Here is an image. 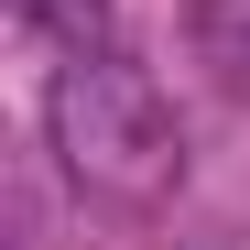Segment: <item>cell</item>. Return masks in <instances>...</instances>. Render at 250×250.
<instances>
[{"instance_id":"obj_3","label":"cell","mask_w":250,"mask_h":250,"mask_svg":"<svg viewBox=\"0 0 250 250\" xmlns=\"http://www.w3.org/2000/svg\"><path fill=\"white\" fill-rule=\"evenodd\" d=\"M11 11L44 33V44H65V55H98L109 44V0H11Z\"/></svg>"},{"instance_id":"obj_1","label":"cell","mask_w":250,"mask_h":250,"mask_svg":"<svg viewBox=\"0 0 250 250\" xmlns=\"http://www.w3.org/2000/svg\"><path fill=\"white\" fill-rule=\"evenodd\" d=\"M55 152H65V174L87 185V196H120V207H152L163 185H174V109L152 98V76H131L120 55H76L55 76Z\"/></svg>"},{"instance_id":"obj_2","label":"cell","mask_w":250,"mask_h":250,"mask_svg":"<svg viewBox=\"0 0 250 250\" xmlns=\"http://www.w3.org/2000/svg\"><path fill=\"white\" fill-rule=\"evenodd\" d=\"M196 65L229 98H250V0H196Z\"/></svg>"}]
</instances>
